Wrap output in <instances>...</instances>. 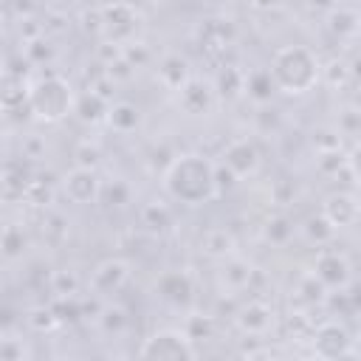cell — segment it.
Masks as SVG:
<instances>
[{
  "label": "cell",
  "instance_id": "cell-1",
  "mask_svg": "<svg viewBox=\"0 0 361 361\" xmlns=\"http://www.w3.org/2000/svg\"><path fill=\"white\" fill-rule=\"evenodd\" d=\"M164 189L172 200L186 203V206H203L217 195V166L197 155V152H183L172 158V164L164 172Z\"/></svg>",
  "mask_w": 361,
  "mask_h": 361
},
{
  "label": "cell",
  "instance_id": "cell-2",
  "mask_svg": "<svg viewBox=\"0 0 361 361\" xmlns=\"http://www.w3.org/2000/svg\"><path fill=\"white\" fill-rule=\"evenodd\" d=\"M271 79L276 85V90L290 93V96H302L307 90H313V85L322 76L319 59L310 48L305 45H285L274 54L271 59Z\"/></svg>",
  "mask_w": 361,
  "mask_h": 361
},
{
  "label": "cell",
  "instance_id": "cell-3",
  "mask_svg": "<svg viewBox=\"0 0 361 361\" xmlns=\"http://www.w3.org/2000/svg\"><path fill=\"white\" fill-rule=\"evenodd\" d=\"M73 107H76L73 87L62 76H42L28 87V110L39 121L56 124L68 113H73Z\"/></svg>",
  "mask_w": 361,
  "mask_h": 361
},
{
  "label": "cell",
  "instance_id": "cell-4",
  "mask_svg": "<svg viewBox=\"0 0 361 361\" xmlns=\"http://www.w3.org/2000/svg\"><path fill=\"white\" fill-rule=\"evenodd\" d=\"M141 28V14L133 3H107L102 6V34L116 42V45H127Z\"/></svg>",
  "mask_w": 361,
  "mask_h": 361
},
{
  "label": "cell",
  "instance_id": "cell-5",
  "mask_svg": "<svg viewBox=\"0 0 361 361\" xmlns=\"http://www.w3.org/2000/svg\"><path fill=\"white\" fill-rule=\"evenodd\" d=\"M141 358H195V338L186 330H158L138 347Z\"/></svg>",
  "mask_w": 361,
  "mask_h": 361
},
{
  "label": "cell",
  "instance_id": "cell-6",
  "mask_svg": "<svg viewBox=\"0 0 361 361\" xmlns=\"http://www.w3.org/2000/svg\"><path fill=\"white\" fill-rule=\"evenodd\" d=\"M102 186L104 180L99 178L96 166H73L71 172L62 175V192L71 203L76 206H87V203H96L102 197Z\"/></svg>",
  "mask_w": 361,
  "mask_h": 361
},
{
  "label": "cell",
  "instance_id": "cell-7",
  "mask_svg": "<svg viewBox=\"0 0 361 361\" xmlns=\"http://www.w3.org/2000/svg\"><path fill=\"white\" fill-rule=\"evenodd\" d=\"M313 350L322 358H338V355H350L353 353V336L344 324L338 322H324L316 327L313 333Z\"/></svg>",
  "mask_w": 361,
  "mask_h": 361
},
{
  "label": "cell",
  "instance_id": "cell-8",
  "mask_svg": "<svg viewBox=\"0 0 361 361\" xmlns=\"http://www.w3.org/2000/svg\"><path fill=\"white\" fill-rule=\"evenodd\" d=\"M313 276L322 288H347L350 282V262L338 251H322L313 265Z\"/></svg>",
  "mask_w": 361,
  "mask_h": 361
},
{
  "label": "cell",
  "instance_id": "cell-9",
  "mask_svg": "<svg viewBox=\"0 0 361 361\" xmlns=\"http://www.w3.org/2000/svg\"><path fill=\"white\" fill-rule=\"evenodd\" d=\"M178 107L186 116H206L214 107V87L203 79H189L180 90H178Z\"/></svg>",
  "mask_w": 361,
  "mask_h": 361
},
{
  "label": "cell",
  "instance_id": "cell-10",
  "mask_svg": "<svg viewBox=\"0 0 361 361\" xmlns=\"http://www.w3.org/2000/svg\"><path fill=\"white\" fill-rule=\"evenodd\" d=\"M223 166L234 175V178H248L257 172L259 166V152L248 138H237L223 149Z\"/></svg>",
  "mask_w": 361,
  "mask_h": 361
},
{
  "label": "cell",
  "instance_id": "cell-11",
  "mask_svg": "<svg viewBox=\"0 0 361 361\" xmlns=\"http://www.w3.org/2000/svg\"><path fill=\"white\" fill-rule=\"evenodd\" d=\"M127 279H130L127 262H121V259H104V262H99V265L93 268V274H90V288H93L96 293H102V296H113V293H118V290L124 288Z\"/></svg>",
  "mask_w": 361,
  "mask_h": 361
},
{
  "label": "cell",
  "instance_id": "cell-12",
  "mask_svg": "<svg viewBox=\"0 0 361 361\" xmlns=\"http://www.w3.org/2000/svg\"><path fill=\"white\" fill-rule=\"evenodd\" d=\"M322 214H324L336 228H344V226H353V223L361 220V203H358L350 192H333V195L324 197Z\"/></svg>",
  "mask_w": 361,
  "mask_h": 361
},
{
  "label": "cell",
  "instance_id": "cell-13",
  "mask_svg": "<svg viewBox=\"0 0 361 361\" xmlns=\"http://www.w3.org/2000/svg\"><path fill=\"white\" fill-rule=\"evenodd\" d=\"M155 290L164 302L169 305H186L192 302V293H195V282L186 271H164L155 282Z\"/></svg>",
  "mask_w": 361,
  "mask_h": 361
},
{
  "label": "cell",
  "instance_id": "cell-14",
  "mask_svg": "<svg viewBox=\"0 0 361 361\" xmlns=\"http://www.w3.org/2000/svg\"><path fill=\"white\" fill-rule=\"evenodd\" d=\"M231 42H234V28L228 20H206L200 25V51H206L209 56L223 54Z\"/></svg>",
  "mask_w": 361,
  "mask_h": 361
},
{
  "label": "cell",
  "instance_id": "cell-15",
  "mask_svg": "<svg viewBox=\"0 0 361 361\" xmlns=\"http://www.w3.org/2000/svg\"><path fill=\"white\" fill-rule=\"evenodd\" d=\"M158 79L169 87V90H180L189 79H192V73H189V62L180 56V54H166L164 59H161V65H158Z\"/></svg>",
  "mask_w": 361,
  "mask_h": 361
},
{
  "label": "cell",
  "instance_id": "cell-16",
  "mask_svg": "<svg viewBox=\"0 0 361 361\" xmlns=\"http://www.w3.org/2000/svg\"><path fill=\"white\" fill-rule=\"evenodd\" d=\"M73 113H76V116H79L85 124H99V121H104V118H107L110 104L104 102V96H102V93L87 90V93H82V96L76 99Z\"/></svg>",
  "mask_w": 361,
  "mask_h": 361
},
{
  "label": "cell",
  "instance_id": "cell-17",
  "mask_svg": "<svg viewBox=\"0 0 361 361\" xmlns=\"http://www.w3.org/2000/svg\"><path fill=\"white\" fill-rule=\"evenodd\" d=\"M271 319H274V313H271L268 305H262V302H248V305L240 310L237 324H240L245 333H265V330L271 327Z\"/></svg>",
  "mask_w": 361,
  "mask_h": 361
},
{
  "label": "cell",
  "instance_id": "cell-18",
  "mask_svg": "<svg viewBox=\"0 0 361 361\" xmlns=\"http://www.w3.org/2000/svg\"><path fill=\"white\" fill-rule=\"evenodd\" d=\"M107 121H110V127L118 130V133H133V130L141 124V113H138L135 104H130V102H118V104H110Z\"/></svg>",
  "mask_w": 361,
  "mask_h": 361
},
{
  "label": "cell",
  "instance_id": "cell-19",
  "mask_svg": "<svg viewBox=\"0 0 361 361\" xmlns=\"http://www.w3.org/2000/svg\"><path fill=\"white\" fill-rule=\"evenodd\" d=\"M274 90H276V85L271 79V71H257V73H251L245 79V93L251 99H257V102H268Z\"/></svg>",
  "mask_w": 361,
  "mask_h": 361
},
{
  "label": "cell",
  "instance_id": "cell-20",
  "mask_svg": "<svg viewBox=\"0 0 361 361\" xmlns=\"http://www.w3.org/2000/svg\"><path fill=\"white\" fill-rule=\"evenodd\" d=\"M330 28H333L338 37H350V34L361 31L358 11H350V8H330Z\"/></svg>",
  "mask_w": 361,
  "mask_h": 361
},
{
  "label": "cell",
  "instance_id": "cell-21",
  "mask_svg": "<svg viewBox=\"0 0 361 361\" xmlns=\"http://www.w3.org/2000/svg\"><path fill=\"white\" fill-rule=\"evenodd\" d=\"M305 234H307V240L310 243H316V245H324V243H330L333 240V234H336V226L324 217V214H316V217H310L307 220V226H305Z\"/></svg>",
  "mask_w": 361,
  "mask_h": 361
},
{
  "label": "cell",
  "instance_id": "cell-22",
  "mask_svg": "<svg viewBox=\"0 0 361 361\" xmlns=\"http://www.w3.org/2000/svg\"><path fill=\"white\" fill-rule=\"evenodd\" d=\"M203 248L212 257H228L231 248H234V240H231V234H226L223 228H217V231H209L203 237Z\"/></svg>",
  "mask_w": 361,
  "mask_h": 361
},
{
  "label": "cell",
  "instance_id": "cell-23",
  "mask_svg": "<svg viewBox=\"0 0 361 361\" xmlns=\"http://www.w3.org/2000/svg\"><path fill=\"white\" fill-rule=\"evenodd\" d=\"M141 217H144V226H149L152 231H164V228H169V223H172L169 209H166V206H161V203L147 206V209L141 212Z\"/></svg>",
  "mask_w": 361,
  "mask_h": 361
},
{
  "label": "cell",
  "instance_id": "cell-24",
  "mask_svg": "<svg viewBox=\"0 0 361 361\" xmlns=\"http://www.w3.org/2000/svg\"><path fill=\"white\" fill-rule=\"evenodd\" d=\"M23 243H25L23 231L14 228V226H8L6 234H3V254H6V259H14V257L23 251Z\"/></svg>",
  "mask_w": 361,
  "mask_h": 361
},
{
  "label": "cell",
  "instance_id": "cell-25",
  "mask_svg": "<svg viewBox=\"0 0 361 361\" xmlns=\"http://www.w3.org/2000/svg\"><path fill=\"white\" fill-rule=\"evenodd\" d=\"M127 197H130V189L121 180H116L113 186H102V200H107L110 206H124Z\"/></svg>",
  "mask_w": 361,
  "mask_h": 361
},
{
  "label": "cell",
  "instance_id": "cell-26",
  "mask_svg": "<svg viewBox=\"0 0 361 361\" xmlns=\"http://www.w3.org/2000/svg\"><path fill=\"white\" fill-rule=\"evenodd\" d=\"M288 234H290V223H288L285 217L271 220V223H268V228H265V237H268L271 243H285V240H288Z\"/></svg>",
  "mask_w": 361,
  "mask_h": 361
},
{
  "label": "cell",
  "instance_id": "cell-27",
  "mask_svg": "<svg viewBox=\"0 0 361 361\" xmlns=\"http://www.w3.org/2000/svg\"><path fill=\"white\" fill-rule=\"evenodd\" d=\"M347 166H350V172H353V178L361 183V141L353 147V152L347 155Z\"/></svg>",
  "mask_w": 361,
  "mask_h": 361
},
{
  "label": "cell",
  "instance_id": "cell-28",
  "mask_svg": "<svg viewBox=\"0 0 361 361\" xmlns=\"http://www.w3.org/2000/svg\"><path fill=\"white\" fill-rule=\"evenodd\" d=\"M248 3H251L257 11H271V8H276L282 0H248Z\"/></svg>",
  "mask_w": 361,
  "mask_h": 361
},
{
  "label": "cell",
  "instance_id": "cell-29",
  "mask_svg": "<svg viewBox=\"0 0 361 361\" xmlns=\"http://www.w3.org/2000/svg\"><path fill=\"white\" fill-rule=\"evenodd\" d=\"M313 8H319V11H330V8H336L338 6V0H307Z\"/></svg>",
  "mask_w": 361,
  "mask_h": 361
},
{
  "label": "cell",
  "instance_id": "cell-30",
  "mask_svg": "<svg viewBox=\"0 0 361 361\" xmlns=\"http://www.w3.org/2000/svg\"><path fill=\"white\" fill-rule=\"evenodd\" d=\"M358 23H361V8H358Z\"/></svg>",
  "mask_w": 361,
  "mask_h": 361
}]
</instances>
